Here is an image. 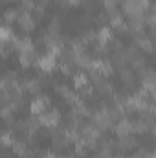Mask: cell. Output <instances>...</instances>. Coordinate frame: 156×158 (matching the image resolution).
Instances as JSON below:
<instances>
[{
    "instance_id": "1",
    "label": "cell",
    "mask_w": 156,
    "mask_h": 158,
    "mask_svg": "<svg viewBox=\"0 0 156 158\" xmlns=\"http://www.w3.org/2000/svg\"><path fill=\"white\" fill-rule=\"evenodd\" d=\"M39 121H40V127H44V129H55V127L61 125L63 116H61L59 109L50 107L48 110H44L42 114H39Z\"/></svg>"
},
{
    "instance_id": "2",
    "label": "cell",
    "mask_w": 156,
    "mask_h": 158,
    "mask_svg": "<svg viewBox=\"0 0 156 158\" xmlns=\"http://www.w3.org/2000/svg\"><path fill=\"white\" fill-rule=\"evenodd\" d=\"M17 24H18V28L24 31V33H30V31H33L35 30V20L31 19V13L30 11H26L24 7H17Z\"/></svg>"
},
{
    "instance_id": "3",
    "label": "cell",
    "mask_w": 156,
    "mask_h": 158,
    "mask_svg": "<svg viewBox=\"0 0 156 158\" xmlns=\"http://www.w3.org/2000/svg\"><path fill=\"white\" fill-rule=\"evenodd\" d=\"M50 107H51V98H50V96H46V94L35 96V98L31 99V103H30V114L39 116L44 110H48Z\"/></svg>"
},
{
    "instance_id": "4",
    "label": "cell",
    "mask_w": 156,
    "mask_h": 158,
    "mask_svg": "<svg viewBox=\"0 0 156 158\" xmlns=\"http://www.w3.org/2000/svg\"><path fill=\"white\" fill-rule=\"evenodd\" d=\"M33 66L40 72H44V74H51L57 68V59L53 55H50V53H44V55H39V59L35 61Z\"/></svg>"
},
{
    "instance_id": "5",
    "label": "cell",
    "mask_w": 156,
    "mask_h": 158,
    "mask_svg": "<svg viewBox=\"0 0 156 158\" xmlns=\"http://www.w3.org/2000/svg\"><path fill=\"white\" fill-rule=\"evenodd\" d=\"M37 59H39V52H37V48H30V50H22V52H18V63H20V66H22L24 70L30 68V66H33Z\"/></svg>"
},
{
    "instance_id": "6",
    "label": "cell",
    "mask_w": 156,
    "mask_h": 158,
    "mask_svg": "<svg viewBox=\"0 0 156 158\" xmlns=\"http://www.w3.org/2000/svg\"><path fill=\"white\" fill-rule=\"evenodd\" d=\"M138 147V138L129 134V136H123V138H117L116 142V151L117 153H130L132 149Z\"/></svg>"
},
{
    "instance_id": "7",
    "label": "cell",
    "mask_w": 156,
    "mask_h": 158,
    "mask_svg": "<svg viewBox=\"0 0 156 158\" xmlns=\"http://www.w3.org/2000/svg\"><path fill=\"white\" fill-rule=\"evenodd\" d=\"M112 131H114V134H116L117 138H123V136L132 134V131H130V118L129 116H121L112 125Z\"/></svg>"
},
{
    "instance_id": "8",
    "label": "cell",
    "mask_w": 156,
    "mask_h": 158,
    "mask_svg": "<svg viewBox=\"0 0 156 158\" xmlns=\"http://www.w3.org/2000/svg\"><path fill=\"white\" fill-rule=\"evenodd\" d=\"M123 7H121V15L123 17H142L143 15V9H142V6L138 4V0H127L125 4H121Z\"/></svg>"
},
{
    "instance_id": "9",
    "label": "cell",
    "mask_w": 156,
    "mask_h": 158,
    "mask_svg": "<svg viewBox=\"0 0 156 158\" xmlns=\"http://www.w3.org/2000/svg\"><path fill=\"white\" fill-rule=\"evenodd\" d=\"M55 92H57V94H59V96H61V98H63V99H64V101L70 105V107H72V105L77 101V98H79L77 94H76V92H74V90L68 86V85H63V83L55 85Z\"/></svg>"
},
{
    "instance_id": "10",
    "label": "cell",
    "mask_w": 156,
    "mask_h": 158,
    "mask_svg": "<svg viewBox=\"0 0 156 158\" xmlns=\"http://www.w3.org/2000/svg\"><path fill=\"white\" fill-rule=\"evenodd\" d=\"M119 79H121V83L125 85V88H129V90H132V88L138 86V77H136L134 70L129 68V66L123 68V70H119Z\"/></svg>"
},
{
    "instance_id": "11",
    "label": "cell",
    "mask_w": 156,
    "mask_h": 158,
    "mask_svg": "<svg viewBox=\"0 0 156 158\" xmlns=\"http://www.w3.org/2000/svg\"><path fill=\"white\" fill-rule=\"evenodd\" d=\"M114 39V30L110 26H103L96 31V42L97 44H103V46H109Z\"/></svg>"
},
{
    "instance_id": "12",
    "label": "cell",
    "mask_w": 156,
    "mask_h": 158,
    "mask_svg": "<svg viewBox=\"0 0 156 158\" xmlns=\"http://www.w3.org/2000/svg\"><path fill=\"white\" fill-rule=\"evenodd\" d=\"M28 143H26V140H22V138H17L15 142H13V145H11V153L15 155V156L18 158H26V153H28Z\"/></svg>"
},
{
    "instance_id": "13",
    "label": "cell",
    "mask_w": 156,
    "mask_h": 158,
    "mask_svg": "<svg viewBox=\"0 0 156 158\" xmlns=\"http://www.w3.org/2000/svg\"><path fill=\"white\" fill-rule=\"evenodd\" d=\"M97 70H99V74H101L103 77H110V76L114 74V68H112L109 57H103V59L97 61Z\"/></svg>"
},
{
    "instance_id": "14",
    "label": "cell",
    "mask_w": 156,
    "mask_h": 158,
    "mask_svg": "<svg viewBox=\"0 0 156 158\" xmlns=\"http://www.w3.org/2000/svg\"><path fill=\"white\" fill-rule=\"evenodd\" d=\"M17 140V134H15V131L13 129H9V131H4V132H0V147H11L13 145V142Z\"/></svg>"
},
{
    "instance_id": "15",
    "label": "cell",
    "mask_w": 156,
    "mask_h": 158,
    "mask_svg": "<svg viewBox=\"0 0 156 158\" xmlns=\"http://www.w3.org/2000/svg\"><path fill=\"white\" fill-rule=\"evenodd\" d=\"M72 79H74V86H76V90H79L81 86H84V85L90 83V79H88V76H86V72H83V70H79L77 74H74Z\"/></svg>"
},
{
    "instance_id": "16",
    "label": "cell",
    "mask_w": 156,
    "mask_h": 158,
    "mask_svg": "<svg viewBox=\"0 0 156 158\" xmlns=\"http://www.w3.org/2000/svg\"><path fill=\"white\" fill-rule=\"evenodd\" d=\"M15 35H17V33L13 31L11 26H7V24L0 26V42H11Z\"/></svg>"
},
{
    "instance_id": "17",
    "label": "cell",
    "mask_w": 156,
    "mask_h": 158,
    "mask_svg": "<svg viewBox=\"0 0 156 158\" xmlns=\"http://www.w3.org/2000/svg\"><path fill=\"white\" fill-rule=\"evenodd\" d=\"M92 24H94V17H92V13H86V11L79 17V20H77V26H81L83 30H90Z\"/></svg>"
},
{
    "instance_id": "18",
    "label": "cell",
    "mask_w": 156,
    "mask_h": 158,
    "mask_svg": "<svg viewBox=\"0 0 156 158\" xmlns=\"http://www.w3.org/2000/svg\"><path fill=\"white\" fill-rule=\"evenodd\" d=\"M17 9H6V11H2V20H4V24H7V26H11L13 22H17Z\"/></svg>"
},
{
    "instance_id": "19",
    "label": "cell",
    "mask_w": 156,
    "mask_h": 158,
    "mask_svg": "<svg viewBox=\"0 0 156 158\" xmlns=\"http://www.w3.org/2000/svg\"><path fill=\"white\" fill-rule=\"evenodd\" d=\"M13 50H15L13 42H0V57H4V59L9 57Z\"/></svg>"
},
{
    "instance_id": "20",
    "label": "cell",
    "mask_w": 156,
    "mask_h": 158,
    "mask_svg": "<svg viewBox=\"0 0 156 158\" xmlns=\"http://www.w3.org/2000/svg\"><path fill=\"white\" fill-rule=\"evenodd\" d=\"M92 158H114L112 151L110 149H103V147H97L96 153L92 155Z\"/></svg>"
},
{
    "instance_id": "21",
    "label": "cell",
    "mask_w": 156,
    "mask_h": 158,
    "mask_svg": "<svg viewBox=\"0 0 156 158\" xmlns=\"http://www.w3.org/2000/svg\"><path fill=\"white\" fill-rule=\"evenodd\" d=\"M40 158H57V155H55V151H42Z\"/></svg>"
},
{
    "instance_id": "22",
    "label": "cell",
    "mask_w": 156,
    "mask_h": 158,
    "mask_svg": "<svg viewBox=\"0 0 156 158\" xmlns=\"http://www.w3.org/2000/svg\"><path fill=\"white\" fill-rule=\"evenodd\" d=\"M55 2H57L63 9H68V7H70V2H68V0H55Z\"/></svg>"
},
{
    "instance_id": "23",
    "label": "cell",
    "mask_w": 156,
    "mask_h": 158,
    "mask_svg": "<svg viewBox=\"0 0 156 158\" xmlns=\"http://www.w3.org/2000/svg\"><path fill=\"white\" fill-rule=\"evenodd\" d=\"M114 158H130V156H127V155H116Z\"/></svg>"
},
{
    "instance_id": "24",
    "label": "cell",
    "mask_w": 156,
    "mask_h": 158,
    "mask_svg": "<svg viewBox=\"0 0 156 158\" xmlns=\"http://www.w3.org/2000/svg\"><path fill=\"white\" fill-rule=\"evenodd\" d=\"M114 2H116L117 6H119V4H125V2H127V0H114Z\"/></svg>"
},
{
    "instance_id": "25",
    "label": "cell",
    "mask_w": 156,
    "mask_h": 158,
    "mask_svg": "<svg viewBox=\"0 0 156 158\" xmlns=\"http://www.w3.org/2000/svg\"><path fill=\"white\" fill-rule=\"evenodd\" d=\"M57 158H66V156H57Z\"/></svg>"
}]
</instances>
